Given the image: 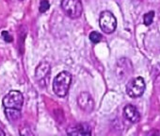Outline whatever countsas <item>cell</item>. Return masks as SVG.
<instances>
[{"mask_svg":"<svg viewBox=\"0 0 160 136\" xmlns=\"http://www.w3.org/2000/svg\"><path fill=\"white\" fill-rule=\"evenodd\" d=\"M72 83V75L67 71L58 74L53 81V91L59 97H65L68 95Z\"/></svg>","mask_w":160,"mask_h":136,"instance_id":"obj_1","label":"cell"},{"mask_svg":"<svg viewBox=\"0 0 160 136\" xmlns=\"http://www.w3.org/2000/svg\"><path fill=\"white\" fill-rule=\"evenodd\" d=\"M60 7L63 13L72 19L79 18L83 13V5L81 0H61Z\"/></svg>","mask_w":160,"mask_h":136,"instance_id":"obj_2","label":"cell"},{"mask_svg":"<svg viewBox=\"0 0 160 136\" xmlns=\"http://www.w3.org/2000/svg\"><path fill=\"white\" fill-rule=\"evenodd\" d=\"M146 89V83L141 77L131 79L126 84V94L131 98L140 97Z\"/></svg>","mask_w":160,"mask_h":136,"instance_id":"obj_3","label":"cell"},{"mask_svg":"<svg viewBox=\"0 0 160 136\" xmlns=\"http://www.w3.org/2000/svg\"><path fill=\"white\" fill-rule=\"evenodd\" d=\"M2 104L4 108L21 110L24 104V96L20 91L12 90L5 95L2 99Z\"/></svg>","mask_w":160,"mask_h":136,"instance_id":"obj_4","label":"cell"},{"mask_svg":"<svg viewBox=\"0 0 160 136\" xmlns=\"http://www.w3.org/2000/svg\"><path fill=\"white\" fill-rule=\"evenodd\" d=\"M99 26L105 33L111 34L117 29V19L111 12L104 11L99 17Z\"/></svg>","mask_w":160,"mask_h":136,"instance_id":"obj_5","label":"cell"},{"mask_svg":"<svg viewBox=\"0 0 160 136\" xmlns=\"http://www.w3.org/2000/svg\"><path fill=\"white\" fill-rule=\"evenodd\" d=\"M51 65L48 61H42L35 69V80L41 87H46L49 83Z\"/></svg>","mask_w":160,"mask_h":136,"instance_id":"obj_6","label":"cell"},{"mask_svg":"<svg viewBox=\"0 0 160 136\" xmlns=\"http://www.w3.org/2000/svg\"><path fill=\"white\" fill-rule=\"evenodd\" d=\"M115 73L117 78L122 81L130 78L133 74V64L131 60L126 58H122L118 60L116 63Z\"/></svg>","mask_w":160,"mask_h":136,"instance_id":"obj_7","label":"cell"},{"mask_svg":"<svg viewBox=\"0 0 160 136\" xmlns=\"http://www.w3.org/2000/svg\"><path fill=\"white\" fill-rule=\"evenodd\" d=\"M77 104L80 109L87 113H91L94 109V100L88 92H82L78 96Z\"/></svg>","mask_w":160,"mask_h":136,"instance_id":"obj_8","label":"cell"},{"mask_svg":"<svg viewBox=\"0 0 160 136\" xmlns=\"http://www.w3.org/2000/svg\"><path fill=\"white\" fill-rule=\"evenodd\" d=\"M67 134L77 136V135H91L92 127L87 123H79L67 128Z\"/></svg>","mask_w":160,"mask_h":136,"instance_id":"obj_9","label":"cell"},{"mask_svg":"<svg viewBox=\"0 0 160 136\" xmlns=\"http://www.w3.org/2000/svg\"><path fill=\"white\" fill-rule=\"evenodd\" d=\"M123 115L131 123H138L140 121V113L132 104H127L123 108Z\"/></svg>","mask_w":160,"mask_h":136,"instance_id":"obj_10","label":"cell"},{"mask_svg":"<svg viewBox=\"0 0 160 136\" xmlns=\"http://www.w3.org/2000/svg\"><path fill=\"white\" fill-rule=\"evenodd\" d=\"M5 115L10 123H15L21 118V110L5 108Z\"/></svg>","mask_w":160,"mask_h":136,"instance_id":"obj_11","label":"cell"},{"mask_svg":"<svg viewBox=\"0 0 160 136\" xmlns=\"http://www.w3.org/2000/svg\"><path fill=\"white\" fill-rule=\"evenodd\" d=\"M153 18H154V12L153 11H151L149 13H147L146 14H144L143 16V23L145 26H150L152 21H153Z\"/></svg>","mask_w":160,"mask_h":136,"instance_id":"obj_12","label":"cell"},{"mask_svg":"<svg viewBox=\"0 0 160 136\" xmlns=\"http://www.w3.org/2000/svg\"><path fill=\"white\" fill-rule=\"evenodd\" d=\"M89 37H90V40H91L93 44H98V43H100V42L102 41V38H103L102 34L99 33V32H97V31H92V32H91Z\"/></svg>","mask_w":160,"mask_h":136,"instance_id":"obj_13","label":"cell"},{"mask_svg":"<svg viewBox=\"0 0 160 136\" xmlns=\"http://www.w3.org/2000/svg\"><path fill=\"white\" fill-rule=\"evenodd\" d=\"M50 8V3L48 0H41L40 2V7H39V11L41 13H46Z\"/></svg>","mask_w":160,"mask_h":136,"instance_id":"obj_14","label":"cell"},{"mask_svg":"<svg viewBox=\"0 0 160 136\" xmlns=\"http://www.w3.org/2000/svg\"><path fill=\"white\" fill-rule=\"evenodd\" d=\"M2 37H3L4 41H5V42H7V43H12V42L13 41L12 36V35H10V33H9L8 31H6V30L2 32Z\"/></svg>","mask_w":160,"mask_h":136,"instance_id":"obj_15","label":"cell"},{"mask_svg":"<svg viewBox=\"0 0 160 136\" xmlns=\"http://www.w3.org/2000/svg\"><path fill=\"white\" fill-rule=\"evenodd\" d=\"M0 135H6V133H5V131H3L1 128H0Z\"/></svg>","mask_w":160,"mask_h":136,"instance_id":"obj_16","label":"cell"},{"mask_svg":"<svg viewBox=\"0 0 160 136\" xmlns=\"http://www.w3.org/2000/svg\"><path fill=\"white\" fill-rule=\"evenodd\" d=\"M20 1H23V0H20Z\"/></svg>","mask_w":160,"mask_h":136,"instance_id":"obj_17","label":"cell"}]
</instances>
